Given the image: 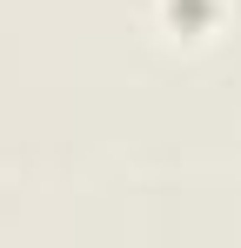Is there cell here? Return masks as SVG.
<instances>
[{
  "instance_id": "cell-1",
  "label": "cell",
  "mask_w": 241,
  "mask_h": 248,
  "mask_svg": "<svg viewBox=\"0 0 241 248\" xmlns=\"http://www.w3.org/2000/svg\"><path fill=\"white\" fill-rule=\"evenodd\" d=\"M161 27L174 41H208L221 27V0H161Z\"/></svg>"
}]
</instances>
